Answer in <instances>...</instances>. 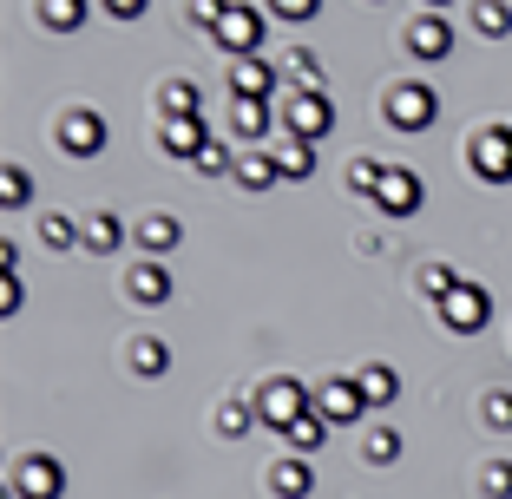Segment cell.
<instances>
[{"label":"cell","instance_id":"1","mask_svg":"<svg viewBox=\"0 0 512 499\" xmlns=\"http://www.w3.org/2000/svg\"><path fill=\"white\" fill-rule=\"evenodd\" d=\"M250 408H256V421L270 427V434H289L302 414L316 408V388H309V381H296V375H276V381H263V388L250 394Z\"/></svg>","mask_w":512,"mask_h":499},{"label":"cell","instance_id":"2","mask_svg":"<svg viewBox=\"0 0 512 499\" xmlns=\"http://www.w3.org/2000/svg\"><path fill=\"white\" fill-rule=\"evenodd\" d=\"M211 40L224 46L230 60H250V53H263V40H270V7H256V0H230V14L211 27Z\"/></svg>","mask_w":512,"mask_h":499},{"label":"cell","instance_id":"3","mask_svg":"<svg viewBox=\"0 0 512 499\" xmlns=\"http://www.w3.org/2000/svg\"><path fill=\"white\" fill-rule=\"evenodd\" d=\"M381 112H388L394 132H427V125L440 119V92L427 86V79H401V86H388Z\"/></svg>","mask_w":512,"mask_h":499},{"label":"cell","instance_id":"4","mask_svg":"<svg viewBox=\"0 0 512 499\" xmlns=\"http://www.w3.org/2000/svg\"><path fill=\"white\" fill-rule=\"evenodd\" d=\"M283 125H289V138L322 145V138L335 132V99H329V92H289V99H283Z\"/></svg>","mask_w":512,"mask_h":499},{"label":"cell","instance_id":"5","mask_svg":"<svg viewBox=\"0 0 512 499\" xmlns=\"http://www.w3.org/2000/svg\"><path fill=\"white\" fill-rule=\"evenodd\" d=\"M434 309H440V329H453V335H480L486 322H493V289H486V283H460L447 303H434Z\"/></svg>","mask_w":512,"mask_h":499},{"label":"cell","instance_id":"6","mask_svg":"<svg viewBox=\"0 0 512 499\" xmlns=\"http://www.w3.org/2000/svg\"><path fill=\"white\" fill-rule=\"evenodd\" d=\"M473 178L480 184H512V125L506 119H493L480 138H473Z\"/></svg>","mask_w":512,"mask_h":499},{"label":"cell","instance_id":"7","mask_svg":"<svg viewBox=\"0 0 512 499\" xmlns=\"http://www.w3.org/2000/svg\"><path fill=\"white\" fill-rule=\"evenodd\" d=\"M421 204H427V184L414 178L407 165H388V171H381V184H375V211L381 217H414Z\"/></svg>","mask_w":512,"mask_h":499},{"label":"cell","instance_id":"8","mask_svg":"<svg viewBox=\"0 0 512 499\" xmlns=\"http://www.w3.org/2000/svg\"><path fill=\"white\" fill-rule=\"evenodd\" d=\"M7 486H14V499H66V467L53 454H27Z\"/></svg>","mask_w":512,"mask_h":499},{"label":"cell","instance_id":"9","mask_svg":"<svg viewBox=\"0 0 512 499\" xmlns=\"http://www.w3.org/2000/svg\"><path fill=\"white\" fill-rule=\"evenodd\" d=\"M106 119H99V112L92 106H73V112H60V152L66 158H99L106 152Z\"/></svg>","mask_w":512,"mask_h":499},{"label":"cell","instance_id":"10","mask_svg":"<svg viewBox=\"0 0 512 499\" xmlns=\"http://www.w3.org/2000/svg\"><path fill=\"white\" fill-rule=\"evenodd\" d=\"M362 408H368V401H362V381H355V375L316 381V414L329 427H355V421H362Z\"/></svg>","mask_w":512,"mask_h":499},{"label":"cell","instance_id":"11","mask_svg":"<svg viewBox=\"0 0 512 499\" xmlns=\"http://www.w3.org/2000/svg\"><path fill=\"white\" fill-rule=\"evenodd\" d=\"M211 119H204V112H191V119H165L158 125V145H165L171 158H184V165H197V152H204V145H211Z\"/></svg>","mask_w":512,"mask_h":499},{"label":"cell","instance_id":"12","mask_svg":"<svg viewBox=\"0 0 512 499\" xmlns=\"http://www.w3.org/2000/svg\"><path fill=\"white\" fill-rule=\"evenodd\" d=\"M407 53H414V60H447L453 53V20L447 14H414L407 20Z\"/></svg>","mask_w":512,"mask_h":499},{"label":"cell","instance_id":"13","mask_svg":"<svg viewBox=\"0 0 512 499\" xmlns=\"http://www.w3.org/2000/svg\"><path fill=\"white\" fill-rule=\"evenodd\" d=\"M276 86H283V66H270L263 53L230 66V99H276Z\"/></svg>","mask_w":512,"mask_h":499},{"label":"cell","instance_id":"14","mask_svg":"<svg viewBox=\"0 0 512 499\" xmlns=\"http://www.w3.org/2000/svg\"><path fill=\"white\" fill-rule=\"evenodd\" d=\"M171 270H165V257H145V263H132V276H125V296L132 303H145V309H165L171 303Z\"/></svg>","mask_w":512,"mask_h":499},{"label":"cell","instance_id":"15","mask_svg":"<svg viewBox=\"0 0 512 499\" xmlns=\"http://www.w3.org/2000/svg\"><path fill=\"white\" fill-rule=\"evenodd\" d=\"M178 237H184V224L171 211H151V217H138L132 224V243L145 250V257H165V250H178Z\"/></svg>","mask_w":512,"mask_h":499},{"label":"cell","instance_id":"16","mask_svg":"<svg viewBox=\"0 0 512 499\" xmlns=\"http://www.w3.org/2000/svg\"><path fill=\"white\" fill-rule=\"evenodd\" d=\"M270 493L276 499H309V493H316V467H309L302 454L276 460V467H270Z\"/></svg>","mask_w":512,"mask_h":499},{"label":"cell","instance_id":"17","mask_svg":"<svg viewBox=\"0 0 512 499\" xmlns=\"http://www.w3.org/2000/svg\"><path fill=\"white\" fill-rule=\"evenodd\" d=\"M119 243H125V224L112 211H92L86 224H79V250H92V257H112Z\"/></svg>","mask_w":512,"mask_h":499},{"label":"cell","instance_id":"18","mask_svg":"<svg viewBox=\"0 0 512 499\" xmlns=\"http://www.w3.org/2000/svg\"><path fill=\"white\" fill-rule=\"evenodd\" d=\"M33 14H40L46 33H79V27H86V14H92V0H40Z\"/></svg>","mask_w":512,"mask_h":499},{"label":"cell","instance_id":"19","mask_svg":"<svg viewBox=\"0 0 512 499\" xmlns=\"http://www.w3.org/2000/svg\"><path fill=\"white\" fill-rule=\"evenodd\" d=\"M276 171H283V184L316 178V145H309V138H283V145H276Z\"/></svg>","mask_w":512,"mask_h":499},{"label":"cell","instance_id":"20","mask_svg":"<svg viewBox=\"0 0 512 499\" xmlns=\"http://www.w3.org/2000/svg\"><path fill=\"white\" fill-rule=\"evenodd\" d=\"M270 125H276L270 99H230V132H237V138H263Z\"/></svg>","mask_w":512,"mask_h":499},{"label":"cell","instance_id":"21","mask_svg":"<svg viewBox=\"0 0 512 499\" xmlns=\"http://www.w3.org/2000/svg\"><path fill=\"white\" fill-rule=\"evenodd\" d=\"M355 381H362V401H368V408H388L394 394H401V375H394L388 362H368Z\"/></svg>","mask_w":512,"mask_h":499},{"label":"cell","instance_id":"22","mask_svg":"<svg viewBox=\"0 0 512 499\" xmlns=\"http://www.w3.org/2000/svg\"><path fill=\"white\" fill-rule=\"evenodd\" d=\"M322 440H329V421H322V414L309 408V414H302V421L283 434V447H289V454H302V460H309V454H322Z\"/></svg>","mask_w":512,"mask_h":499},{"label":"cell","instance_id":"23","mask_svg":"<svg viewBox=\"0 0 512 499\" xmlns=\"http://www.w3.org/2000/svg\"><path fill=\"white\" fill-rule=\"evenodd\" d=\"M283 73L296 79V92H329V79H322V60L309 53V46H296V53H283Z\"/></svg>","mask_w":512,"mask_h":499},{"label":"cell","instance_id":"24","mask_svg":"<svg viewBox=\"0 0 512 499\" xmlns=\"http://www.w3.org/2000/svg\"><path fill=\"white\" fill-rule=\"evenodd\" d=\"M237 184H243V191H270V184H283V171H276V152L237 158Z\"/></svg>","mask_w":512,"mask_h":499},{"label":"cell","instance_id":"25","mask_svg":"<svg viewBox=\"0 0 512 499\" xmlns=\"http://www.w3.org/2000/svg\"><path fill=\"white\" fill-rule=\"evenodd\" d=\"M158 112H165V119H191V112H204V92H197L191 79H171V86L158 92Z\"/></svg>","mask_w":512,"mask_h":499},{"label":"cell","instance_id":"26","mask_svg":"<svg viewBox=\"0 0 512 499\" xmlns=\"http://www.w3.org/2000/svg\"><path fill=\"white\" fill-rule=\"evenodd\" d=\"M401 427H368V440H362V454H368V467H394L401 460Z\"/></svg>","mask_w":512,"mask_h":499},{"label":"cell","instance_id":"27","mask_svg":"<svg viewBox=\"0 0 512 499\" xmlns=\"http://www.w3.org/2000/svg\"><path fill=\"white\" fill-rule=\"evenodd\" d=\"M132 368H138L145 381H158V375L171 368V348L158 342V335H138V342H132Z\"/></svg>","mask_w":512,"mask_h":499},{"label":"cell","instance_id":"28","mask_svg":"<svg viewBox=\"0 0 512 499\" xmlns=\"http://www.w3.org/2000/svg\"><path fill=\"white\" fill-rule=\"evenodd\" d=\"M473 27H480L486 40H506L512 33V7L506 0H473Z\"/></svg>","mask_w":512,"mask_h":499},{"label":"cell","instance_id":"29","mask_svg":"<svg viewBox=\"0 0 512 499\" xmlns=\"http://www.w3.org/2000/svg\"><path fill=\"white\" fill-rule=\"evenodd\" d=\"M414 283H421V296L447 303V296H453L460 283H467V276H460V270H447V263H421V276H414Z\"/></svg>","mask_w":512,"mask_h":499},{"label":"cell","instance_id":"30","mask_svg":"<svg viewBox=\"0 0 512 499\" xmlns=\"http://www.w3.org/2000/svg\"><path fill=\"white\" fill-rule=\"evenodd\" d=\"M250 427H256V408H250V401H224V408H217V434H224V440H243Z\"/></svg>","mask_w":512,"mask_h":499},{"label":"cell","instance_id":"31","mask_svg":"<svg viewBox=\"0 0 512 499\" xmlns=\"http://www.w3.org/2000/svg\"><path fill=\"white\" fill-rule=\"evenodd\" d=\"M40 243H46V250H73V243H79V224H73V217H60V211H46L40 217Z\"/></svg>","mask_w":512,"mask_h":499},{"label":"cell","instance_id":"32","mask_svg":"<svg viewBox=\"0 0 512 499\" xmlns=\"http://www.w3.org/2000/svg\"><path fill=\"white\" fill-rule=\"evenodd\" d=\"M197 171H204V178H237V158H230L224 138H211V145L197 152Z\"/></svg>","mask_w":512,"mask_h":499},{"label":"cell","instance_id":"33","mask_svg":"<svg viewBox=\"0 0 512 499\" xmlns=\"http://www.w3.org/2000/svg\"><path fill=\"white\" fill-rule=\"evenodd\" d=\"M27 197H33V178H27V165H7V171H0V204H7V211H20Z\"/></svg>","mask_w":512,"mask_h":499},{"label":"cell","instance_id":"34","mask_svg":"<svg viewBox=\"0 0 512 499\" xmlns=\"http://www.w3.org/2000/svg\"><path fill=\"white\" fill-rule=\"evenodd\" d=\"M480 421L493 427V434H512V388H493V394H486V408H480Z\"/></svg>","mask_w":512,"mask_h":499},{"label":"cell","instance_id":"35","mask_svg":"<svg viewBox=\"0 0 512 499\" xmlns=\"http://www.w3.org/2000/svg\"><path fill=\"white\" fill-rule=\"evenodd\" d=\"M381 171H388V165H381V158H355V165H348V191H355V197H375Z\"/></svg>","mask_w":512,"mask_h":499},{"label":"cell","instance_id":"36","mask_svg":"<svg viewBox=\"0 0 512 499\" xmlns=\"http://www.w3.org/2000/svg\"><path fill=\"white\" fill-rule=\"evenodd\" d=\"M480 493L486 499H512V460H493V467L480 473Z\"/></svg>","mask_w":512,"mask_h":499},{"label":"cell","instance_id":"37","mask_svg":"<svg viewBox=\"0 0 512 499\" xmlns=\"http://www.w3.org/2000/svg\"><path fill=\"white\" fill-rule=\"evenodd\" d=\"M322 0H270V20H316Z\"/></svg>","mask_w":512,"mask_h":499},{"label":"cell","instance_id":"38","mask_svg":"<svg viewBox=\"0 0 512 499\" xmlns=\"http://www.w3.org/2000/svg\"><path fill=\"white\" fill-rule=\"evenodd\" d=\"M224 14H230V0H191V20H197L204 33H211V27H217Z\"/></svg>","mask_w":512,"mask_h":499},{"label":"cell","instance_id":"39","mask_svg":"<svg viewBox=\"0 0 512 499\" xmlns=\"http://www.w3.org/2000/svg\"><path fill=\"white\" fill-rule=\"evenodd\" d=\"M99 14H112V20H138V14H145V0H99Z\"/></svg>","mask_w":512,"mask_h":499},{"label":"cell","instance_id":"40","mask_svg":"<svg viewBox=\"0 0 512 499\" xmlns=\"http://www.w3.org/2000/svg\"><path fill=\"white\" fill-rule=\"evenodd\" d=\"M0 309H7V316L20 309V270H7V276H0Z\"/></svg>","mask_w":512,"mask_h":499},{"label":"cell","instance_id":"41","mask_svg":"<svg viewBox=\"0 0 512 499\" xmlns=\"http://www.w3.org/2000/svg\"><path fill=\"white\" fill-rule=\"evenodd\" d=\"M421 7H427V14H447V7H453V0H421Z\"/></svg>","mask_w":512,"mask_h":499}]
</instances>
